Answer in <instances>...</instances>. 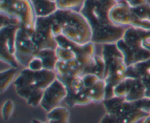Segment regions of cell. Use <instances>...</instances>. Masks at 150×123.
I'll use <instances>...</instances> for the list:
<instances>
[{
    "instance_id": "6da1fadb",
    "label": "cell",
    "mask_w": 150,
    "mask_h": 123,
    "mask_svg": "<svg viewBox=\"0 0 150 123\" xmlns=\"http://www.w3.org/2000/svg\"><path fill=\"white\" fill-rule=\"evenodd\" d=\"M117 3L116 0H86L81 9L92 29L94 43H116L123 37L127 27L114 24L109 18V12Z\"/></svg>"
},
{
    "instance_id": "7a4b0ae2",
    "label": "cell",
    "mask_w": 150,
    "mask_h": 123,
    "mask_svg": "<svg viewBox=\"0 0 150 123\" xmlns=\"http://www.w3.org/2000/svg\"><path fill=\"white\" fill-rule=\"evenodd\" d=\"M49 17L55 36L62 35L79 45L92 42V29L87 20L80 12L57 10Z\"/></svg>"
},
{
    "instance_id": "3957f363",
    "label": "cell",
    "mask_w": 150,
    "mask_h": 123,
    "mask_svg": "<svg viewBox=\"0 0 150 123\" xmlns=\"http://www.w3.org/2000/svg\"><path fill=\"white\" fill-rule=\"evenodd\" d=\"M102 54L105 64V100L114 97V88L126 78L127 66L117 43L103 44Z\"/></svg>"
},
{
    "instance_id": "277c9868",
    "label": "cell",
    "mask_w": 150,
    "mask_h": 123,
    "mask_svg": "<svg viewBox=\"0 0 150 123\" xmlns=\"http://www.w3.org/2000/svg\"><path fill=\"white\" fill-rule=\"evenodd\" d=\"M143 30L129 26L125 32L123 37L116 42L127 67L150 59V52L145 50L142 45Z\"/></svg>"
},
{
    "instance_id": "5b68a950",
    "label": "cell",
    "mask_w": 150,
    "mask_h": 123,
    "mask_svg": "<svg viewBox=\"0 0 150 123\" xmlns=\"http://www.w3.org/2000/svg\"><path fill=\"white\" fill-rule=\"evenodd\" d=\"M0 11L18 19L28 34L34 33L38 17L31 0H0Z\"/></svg>"
},
{
    "instance_id": "8992f818",
    "label": "cell",
    "mask_w": 150,
    "mask_h": 123,
    "mask_svg": "<svg viewBox=\"0 0 150 123\" xmlns=\"http://www.w3.org/2000/svg\"><path fill=\"white\" fill-rule=\"evenodd\" d=\"M21 26L13 25L0 29L1 60L14 68H17L19 64L15 57V52L16 36Z\"/></svg>"
},
{
    "instance_id": "52a82bcc",
    "label": "cell",
    "mask_w": 150,
    "mask_h": 123,
    "mask_svg": "<svg viewBox=\"0 0 150 123\" xmlns=\"http://www.w3.org/2000/svg\"><path fill=\"white\" fill-rule=\"evenodd\" d=\"M55 71L43 70L33 71L28 67L22 70L17 77V83L20 86H33L45 90L57 79Z\"/></svg>"
},
{
    "instance_id": "ba28073f",
    "label": "cell",
    "mask_w": 150,
    "mask_h": 123,
    "mask_svg": "<svg viewBox=\"0 0 150 123\" xmlns=\"http://www.w3.org/2000/svg\"><path fill=\"white\" fill-rule=\"evenodd\" d=\"M39 51L32 36L21 27L17 32L15 57L19 64L28 67L31 60L36 57Z\"/></svg>"
},
{
    "instance_id": "9c48e42d",
    "label": "cell",
    "mask_w": 150,
    "mask_h": 123,
    "mask_svg": "<svg viewBox=\"0 0 150 123\" xmlns=\"http://www.w3.org/2000/svg\"><path fill=\"white\" fill-rule=\"evenodd\" d=\"M32 38L38 49H56L58 47L55 35L52 31L51 20L48 17H38L36 26Z\"/></svg>"
},
{
    "instance_id": "30bf717a",
    "label": "cell",
    "mask_w": 150,
    "mask_h": 123,
    "mask_svg": "<svg viewBox=\"0 0 150 123\" xmlns=\"http://www.w3.org/2000/svg\"><path fill=\"white\" fill-rule=\"evenodd\" d=\"M58 46L62 47L66 49L70 50L76 55V59L83 66L89 64L95 54V45L93 42H89L84 45H79L73 41L70 40L62 35L55 36Z\"/></svg>"
},
{
    "instance_id": "8fae6325",
    "label": "cell",
    "mask_w": 150,
    "mask_h": 123,
    "mask_svg": "<svg viewBox=\"0 0 150 123\" xmlns=\"http://www.w3.org/2000/svg\"><path fill=\"white\" fill-rule=\"evenodd\" d=\"M67 91L64 83L57 78L55 81L44 90L40 106L47 113L51 111L65 99Z\"/></svg>"
},
{
    "instance_id": "7c38bea8",
    "label": "cell",
    "mask_w": 150,
    "mask_h": 123,
    "mask_svg": "<svg viewBox=\"0 0 150 123\" xmlns=\"http://www.w3.org/2000/svg\"><path fill=\"white\" fill-rule=\"evenodd\" d=\"M109 18L114 24L124 27L133 26L134 21L132 8L125 0L120 1L109 12Z\"/></svg>"
},
{
    "instance_id": "4fadbf2b",
    "label": "cell",
    "mask_w": 150,
    "mask_h": 123,
    "mask_svg": "<svg viewBox=\"0 0 150 123\" xmlns=\"http://www.w3.org/2000/svg\"><path fill=\"white\" fill-rule=\"evenodd\" d=\"M126 78L142 79L146 88L145 98H150V59L127 67Z\"/></svg>"
},
{
    "instance_id": "5bb4252c",
    "label": "cell",
    "mask_w": 150,
    "mask_h": 123,
    "mask_svg": "<svg viewBox=\"0 0 150 123\" xmlns=\"http://www.w3.org/2000/svg\"><path fill=\"white\" fill-rule=\"evenodd\" d=\"M84 66L81 64L76 59L64 62L58 60L56 64L55 71L57 76H82Z\"/></svg>"
},
{
    "instance_id": "9a60e30c",
    "label": "cell",
    "mask_w": 150,
    "mask_h": 123,
    "mask_svg": "<svg viewBox=\"0 0 150 123\" xmlns=\"http://www.w3.org/2000/svg\"><path fill=\"white\" fill-rule=\"evenodd\" d=\"M134 21L133 26L139 29L150 30V5L146 4L141 7L132 8Z\"/></svg>"
},
{
    "instance_id": "2e32d148",
    "label": "cell",
    "mask_w": 150,
    "mask_h": 123,
    "mask_svg": "<svg viewBox=\"0 0 150 123\" xmlns=\"http://www.w3.org/2000/svg\"><path fill=\"white\" fill-rule=\"evenodd\" d=\"M37 17H48L54 14L58 8L56 2L51 0H31Z\"/></svg>"
},
{
    "instance_id": "e0dca14e",
    "label": "cell",
    "mask_w": 150,
    "mask_h": 123,
    "mask_svg": "<svg viewBox=\"0 0 150 123\" xmlns=\"http://www.w3.org/2000/svg\"><path fill=\"white\" fill-rule=\"evenodd\" d=\"M105 64L103 57L95 55L93 59L83 67V75L94 74L100 79L103 80L105 76Z\"/></svg>"
},
{
    "instance_id": "ac0fdd59",
    "label": "cell",
    "mask_w": 150,
    "mask_h": 123,
    "mask_svg": "<svg viewBox=\"0 0 150 123\" xmlns=\"http://www.w3.org/2000/svg\"><path fill=\"white\" fill-rule=\"evenodd\" d=\"M146 88L141 78H134L128 94L125 98L127 102H136L145 98Z\"/></svg>"
},
{
    "instance_id": "d6986e66",
    "label": "cell",
    "mask_w": 150,
    "mask_h": 123,
    "mask_svg": "<svg viewBox=\"0 0 150 123\" xmlns=\"http://www.w3.org/2000/svg\"><path fill=\"white\" fill-rule=\"evenodd\" d=\"M36 56L42 59L44 69L54 71L56 64L59 60L56 53V49L48 48L40 50Z\"/></svg>"
},
{
    "instance_id": "ffe728a7",
    "label": "cell",
    "mask_w": 150,
    "mask_h": 123,
    "mask_svg": "<svg viewBox=\"0 0 150 123\" xmlns=\"http://www.w3.org/2000/svg\"><path fill=\"white\" fill-rule=\"evenodd\" d=\"M88 94L94 102H100L105 100V83L103 80L100 79L90 88L87 89Z\"/></svg>"
},
{
    "instance_id": "44dd1931",
    "label": "cell",
    "mask_w": 150,
    "mask_h": 123,
    "mask_svg": "<svg viewBox=\"0 0 150 123\" xmlns=\"http://www.w3.org/2000/svg\"><path fill=\"white\" fill-rule=\"evenodd\" d=\"M149 115V113L139 108L135 102V106L127 111L123 117L118 119V120L120 123H136L138 121L148 117Z\"/></svg>"
},
{
    "instance_id": "7402d4cb",
    "label": "cell",
    "mask_w": 150,
    "mask_h": 123,
    "mask_svg": "<svg viewBox=\"0 0 150 123\" xmlns=\"http://www.w3.org/2000/svg\"><path fill=\"white\" fill-rule=\"evenodd\" d=\"M17 68L10 67L7 70H3L0 73V80H1V84H0V92L3 93L7 88L9 87L12 82L14 81L17 74Z\"/></svg>"
},
{
    "instance_id": "603a6c76",
    "label": "cell",
    "mask_w": 150,
    "mask_h": 123,
    "mask_svg": "<svg viewBox=\"0 0 150 123\" xmlns=\"http://www.w3.org/2000/svg\"><path fill=\"white\" fill-rule=\"evenodd\" d=\"M86 0H56L58 10H73L80 12Z\"/></svg>"
},
{
    "instance_id": "cb8c5ba5",
    "label": "cell",
    "mask_w": 150,
    "mask_h": 123,
    "mask_svg": "<svg viewBox=\"0 0 150 123\" xmlns=\"http://www.w3.org/2000/svg\"><path fill=\"white\" fill-rule=\"evenodd\" d=\"M69 114L68 110L62 106H57L47 113L48 120H54V121L68 122Z\"/></svg>"
},
{
    "instance_id": "d4e9b609",
    "label": "cell",
    "mask_w": 150,
    "mask_h": 123,
    "mask_svg": "<svg viewBox=\"0 0 150 123\" xmlns=\"http://www.w3.org/2000/svg\"><path fill=\"white\" fill-rule=\"evenodd\" d=\"M133 79L134 78H125L117 86H115V87L114 88V96L125 98L128 94L130 86L133 83Z\"/></svg>"
},
{
    "instance_id": "484cf974",
    "label": "cell",
    "mask_w": 150,
    "mask_h": 123,
    "mask_svg": "<svg viewBox=\"0 0 150 123\" xmlns=\"http://www.w3.org/2000/svg\"><path fill=\"white\" fill-rule=\"evenodd\" d=\"M125 100V98L122 97L114 96L113 98H109V99H105L103 101L104 106H105L106 112L108 114H113L115 112L116 110L117 109L119 106Z\"/></svg>"
},
{
    "instance_id": "4316f807",
    "label": "cell",
    "mask_w": 150,
    "mask_h": 123,
    "mask_svg": "<svg viewBox=\"0 0 150 123\" xmlns=\"http://www.w3.org/2000/svg\"><path fill=\"white\" fill-rule=\"evenodd\" d=\"M92 102V100H91L90 97L88 94L87 89L85 88L84 89H83L75 95L73 101H72L71 107L75 106V105H85L89 104Z\"/></svg>"
},
{
    "instance_id": "83f0119b",
    "label": "cell",
    "mask_w": 150,
    "mask_h": 123,
    "mask_svg": "<svg viewBox=\"0 0 150 123\" xmlns=\"http://www.w3.org/2000/svg\"><path fill=\"white\" fill-rule=\"evenodd\" d=\"M44 90L41 89H35V92L31 95V96L26 100L28 105L32 107H37L40 105L41 100L43 97Z\"/></svg>"
},
{
    "instance_id": "f1b7e54d",
    "label": "cell",
    "mask_w": 150,
    "mask_h": 123,
    "mask_svg": "<svg viewBox=\"0 0 150 123\" xmlns=\"http://www.w3.org/2000/svg\"><path fill=\"white\" fill-rule=\"evenodd\" d=\"M56 53H57V58H58L59 61L67 62L76 59V55L72 51H70L68 49L62 48V47H57L56 48Z\"/></svg>"
},
{
    "instance_id": "f546056e",
    "label": "cell",
    "mask_w": 150,
    "mask_h": 123,
    "mask_svg": "<svg viewBox=\"0 0 150 123\" xmlns=\"http://www.w3.org/2000/svg\"><path fill=\"white\" fill-rule=\"evenodd\" d=\"M14 102L10 100H7L4 102L1 108V114L4 121H7L10 118L14 111Z\"/></svg>"
},
{
    "instance_id": "4dcf8cb0",
    "label": "cell",
    "mask_w": 150,
    "mask_h": 123,
    "mask_svg": "<svg viewBox=\"0 0 150 123\" xmlns=\"http://www.w3.org/2000/svg\"><path fill=\"white\" fill-rule=\"evenodd\" d=\"M84 86L86 89H89L91 86H93L98 81L100 80L99 78L94 74H86L82 76Z\"/></svg>"
},
{
    "instance_id": "1f68e13d",
    "label": "cell",
    "mask_w": 150,
    "mask_h": 123,
    "mask_svg": "<svg viewBox=\"0 0 150 123\" xmlns=\"http://www.w3.org/2000/svg\"><path fill=\"white\" fill-rule=\"evenodd\" d=\"M28 68L33 70V71H38V70H43L44 67L42 59L40 57H37V56L35 57L29 62V65H28Z\"/></svg>"
},
{
    "instance_id": "d6a6232c",
    "label": "cell",
    "mask_w": 150,
    "mask_h": 123,
    "mask_svg": "<svg viewBox=\"0 0 150 123\" xmlns=\"http://www.w3.org/2000/svg\"><path fill=\"white\" fill-rule=\"evenodd\" d=\"M142 45L145 50L150 52V30H143L142 37Z\"/></svg>"
},
{
    "instance_id": "836d02e7",
    "label": "cell",
    "mask_w": 150,
    "mask_h": 123,
    "mask_svg": "<svg viewBox=\"0 0 150 123\" xmlns=\"http://www.w3.org/2000/svg\"><path fill=\"white\" fill-rule=\"evenodd\" d=\"M125 1L131 8H136V7H139L148 4L146 0H125Z\"/></svg>"
},
{
    "instance_id": "e575fe53",
    "label": "cell",
    "mask_w": 150,
    "mask_h": 123,
    "mask_svg": "<svg viewBox=\"0 0 150 123\" xmlns=\"http://www.w3.org/2000/svg\"><path fill=\"white\" fill-rule=\"evenodd\" d=\"M100 123H120L118 119L113 114H109L106 113L105 115L103 117Z\"/></svg>"
},
{
    "instance_id": "d590c367",
    "label": "cell",
    "mask_w": 150,
    "mask_h": 123,
    "mask_svg": "<svg viewBox=\"0 0 150 123\" xmlns=\"http://www.w3.org/2000/svg\"><path fill=\"white\" fill-rule=\"evenodd\" d=\"M45 123H69V122H63V121H54V120H48V122Z\"/></svg>"
},
{
    "instance_id": "8d00e7d4",
    "label": "cell",
    "mask_w": 150,
    "mask_h": 123,
    "mask_svg": "<svg viewBox=\"0 0 150 123\" xmlns=\"http://www.w3.org/2000/svg\"><path fill=\"white\" fill-rule=\"evenodd\" d=\"M143 123H150V115L148 116V117H145Z\"/></svg>"
},
{
    "instance_id": "74e56055",
    "label": "cell",
    "mask_w": 150,
    "mask_h": 123,
    "mask_svg": "<svg viewBox=\"0 0 150 123\" xmlns=\"http://www.w3.org/2000/svg\"><path fill=\"white\" fill-rule=\"evenodd\" d=\"M116 1H118V2H119V1H122V0H116Z\"/></svg>"
},
{
    "instance_id": "f35d334b",
    "label": "cell",
    "mask_w": 150,
    "mask_h": 123,
    "mask_svg": "<svg viewBox=\"0 0 150 123\" xmlns=\"http://www.w3.org/2000/svg\"><path fill=\"white\" fill-rule=\"evenodd\" d=\"M149 115H150V112H149Z\"/></svg>"
}]
</instances>
